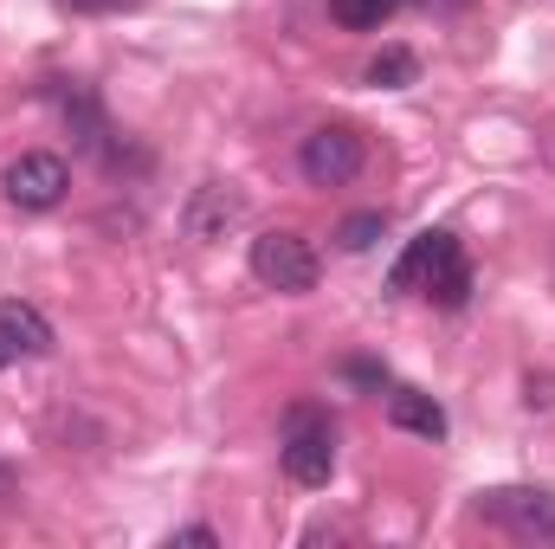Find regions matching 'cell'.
Segmentation results:
<instances>
[{
    "mask_svg": "<svg viewBox=\"0 0 555 549\" xmlns=\"http://www.w3.org/2000/svg\"><path fill=\"white\" fill-rule=\"evenodd\" d=\"M395 291H426L433 304H446V310H459L465 297H472V266H465V253H459V240L452 233H414L408 240V253L395 259V272H388Z\"/></svg>",
    "mask_w": 555,
    "mask_h": 549,
    "instance_id": "obj_1",
    "label": "cell"
},
{
    "mask_svg": "<svg viewBox=\"0 0 555 549\" xmlns=\"http://www.w3.org/2000/svg\"><path fill=\"white\" fill-rule=\"evenodd\" d=\"M278 459H284V478H291V485H304V491L330 485V472H336V426L317 408H291L284 413V446H278Z\"/></svg>",
    "mask_w": 555,
    "mask_h": 549,
    "instance_id": "obj_2",
    "label": "cell"
},
{
    "mask_svg": "<svg viewBox=\"0 0 555 549\" xmlns=\"http://www.w3.org/2000/svg\"><path fill=\"white\" fill-rule=\"evenodd\" d=\"M0 194H7L20 214H52V207L72 194V168H65V155H52V149H26V155L7 162Z\"/></svg>",
    "mask_w": 555,
    "mask_h": 549,
    "instance_id": "obj_3",
    "label": "cell"
},
{
    "mask_svg": "<svg viewBox=\"0 0 555 549\" xmlns=\"http://www.w3.org/2000/svg\"><path fill=\"white\" fill-rule=\"evenodd\" d=\"M317 253H310V240L304 233H284V227H272V233H259L253 240V278L266 284V291H284V297H304V291H317Z\"/></svg>",
    "mask_w": 555,
    "mask_h": 549,
    "instance_id": "obj_4",
    "label": "cell"
},
{
    "mask_svg": "<svg viewBox=\"0 0 555 549\" xmlns=\"http://www.w3.org/2000/svg\"><path fill=\"white\" fill-rule=\"evenodd\" d=\"M362 162H369V142L356 137L349 124H323V130H310L304 149H297V168H304L310 188H349L362 175Z\"/></svg>",
    "mask_w": 555,
    "mask_h": 549,
    "instance_id": "obj_5",
    "label": "cell"
},
{
    "mask_svg": "<svg viewBox=\"0 0 555 549\" xmlns=\"http://www.w3.org/2000/svg\"><path fill=\"white\" fill-rule=\"evenodd\" d=\"M478 518L524 537V544H555V491L537 485H504V491H485L478 498Z\"/></svg>",
    "mask_w": 555,
    "mask_h": 549,
    "instance_id": "obj_6",
    "label": "cell"
},
{
    "mask_svg": "<svg viewBox=\"0 0 555 549\" xmlns=\"http://www.w3.org/2000/svg\"><path fill=\"white\" fill-rule=\"evenodd\" d=\"M240 220H246V194H240V188H227V181H201V188L188 194V214H181L188 240H201V246L227 240Z\"/></svg>",
    "mask_w": 555,
    "mask_h": 549,
    "instance_id": "obj_7",
    "label": "cell"
},
{
    "mask_svg": "<svg viewBox=\"0 0 555 549\" xmlns=\"http://www.w3.org/2000/svg\"><path fill=\"white\" fill-rule=\"evenodd\" d=\"M388 420L401 433H420V439H446V408L433 395H420V388H395L388 395Z\"/></svg>",
    "mask_w": 555,
    "mask_h": 549,
    "instance_id": "obj_8",
    "label": "cell"
},
{
    "mask_svg": "<svg viewBox=\"0 0 555 549\" xmlns=\"http://www.w3.org/2000/svg\"><path fill=\"white\" fill-rule=\"evenodd\" d=\"M0 330L13 336V349H20V356H46V349H52V323H46L33 304H20V297H7V304H0Z\"/></svg>",
    "mask_w": 555,
    "mask_h": 549,
    "instance_id": "obj_9",
    "label": "cell"
},
{
    "mask_svg": "<svg viewBox=\"0 0 555 549\" xmlns=\"http://www.w3.org/2000/svg\"><path fill=\"white\" fill-rule=\"evenodd\" d=\"M375 91H401V85H414L420 78V59L408 52V46H388V52H375L369 59V72H362Z\"/></svg>",
    "mask_w": 555,
    "mask_h": 549,
    "instance_id": "obj_10",
    "label": "cell"
},
{
    "mask_svg": "<svg viewBox=\"0 0 555 549\" xmlns=\"http://www.w3.org/2000/svg\"><path fill=\"white\" fill-rule=\"evenodd\" d=\"M388 13H395L388 0H330V20H336V26H349V33H375Z\"/></svg>",
    "mask_w": 555,
    "mask_h": 549,
    "instance_id": "obj_11",
    "label": "cell"
},
{
    "mask_svg": "<svg viewBox=\"0 0 555 549\" xmlns=\"http://www.w3.org/2000/svg\"><path fill=\"white\" fill-rule=\"evenodd\" d=\"M382 233H388V214H349V220L336 227V246H343V253H369Z\"/></svg>",
    "mask_w": 555,
    "mask_h": 549,
    "instance_id": "obj_12",
    "label": "cell"
},
{
    "mask_svg": "<svg viewBox=\"0 0 555 549\" xmlns=\"http://www.w3.org/2000/svg\"><path fill=\"white\" fill-rule=\"evenodd\" d=\"M65 13H91V20H104V13H130V7H142V0H59Z\"/></svg>",
    "mask_w": 555,
    "mask_h": 549,
    "instance_id": "obj_13",
    "label": "cell"
},
{
    "mask_svg": "<svg viewBox=\"0 0 555 549\" xmlns=\"http://www.w3.org/2000/svg\"><path fill=\"white\" fill-rule=\"evenodd\" d=\"M175 544H201V549H214V544H220V531H207V524H194V531H175Z\"/></svg>",
    "mask_w": 555,
    "mask_h": 549,
    "instance_id": "obj_14",
    "label": "cell"
},
{
    "mask_svg": "<svg viewBox=\"0 0 555 549\" xmlns=\"http://www.w3.org/2000/svg\"><path fill=\"white\" fill-rule=\"evenodd\" d=\"M13 362H20V349H13V336L0 330V369H13Z\"/></svg>",
    "mask_w": 555,
    "mask_h": 549,
    "instance_id": "obj_15",
    "label": "cell"
},
{
    "mask_svg": "<svg viewBox=\"0 0 555 549\" xmlns=\"http://www.w3.org/2000/svg\"><path fill=\"white\" fill-rule=\"evenodd\" d=\"M426 7H465V0H426Z\"/></svg>",
    "mask_w": 555,
    "mask_h": 549,
    "instance_id": "obj_16",
    "label": "cell"
},
{
    "mask_svg": "<svg viewBox=\"0 0 555 549\" xmlns=\"http://www.w3.org/2000/svg\"><path fill=\"white\" fill-rule=\"evenodd\" d=\"M388 7H408V0H388Z\"/></svg>",
    "mask_w": 555,
    "mask_h": 549,
    "instance_id": "obj_17",
    "label": "cell"
}]
</instances>
